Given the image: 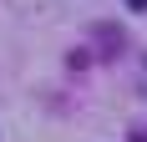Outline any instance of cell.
Listing matches in <instances>:
<instances>
[{"instance_id":"obj_1","label":"cell","mask_w":147,"mask_h":142,"mask_svg":"<svg viewBox=\"0 0 147 142\" xmlns=\"http://www.w3.org/2000/svg\"><path fill=\"white\" fill-rule=\"evenodd\" d=\"M132 142H147V127H137V132H132Z\"/></svg>"},{"instance_id":"obj_2","label":"cell","mask_w":147,"mask_h":142,"mask_svg":"<svg viewBox=\"0 0 147 142\" xmlns=\"http://www.w3.org/2000/svg\"><path fill=\"white\" fill-rule=\"evenodd\" d=\"M127 5H132V10H147V0H127Z\"/></svg>"}]
</instances>
